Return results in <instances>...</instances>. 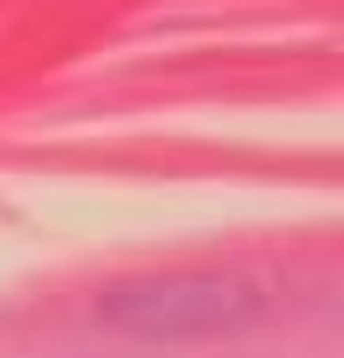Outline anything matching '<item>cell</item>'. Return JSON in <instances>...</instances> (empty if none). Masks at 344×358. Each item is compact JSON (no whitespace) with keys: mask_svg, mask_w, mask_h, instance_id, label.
Instances as JSON below:
<instances>
[{"mask_svg":"<svg viewBox=\"0 0 344 358\" xmlns=\"http://www.w3.org/2000/svg\"><path fill=\"white\" fill-rule=\"evenodd\" d=\"M94 311L118 335L146 344H184L255 325L269 311V292L241 268H161L109 283Z\"/></svg>","mask_w":344,"mask_h":358,"instance_id":"obj_1","label":"cell"}]
</instances>
